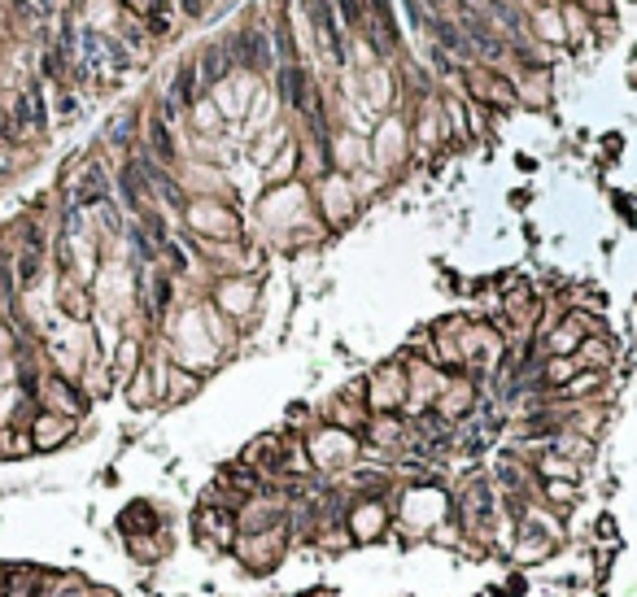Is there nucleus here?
Instances as JSON below:
<instances>
[{"label":"nucleus","instance_id":"nucleus-15","mask_svg":"<svg viewBox=\"0 0 637 597\" xmlns=\"http://www.w3.org/2000/svg\"><path fill=\"white\" fill-rule=\"evenodd\" d=\"M149 397H153V384H149V375L140 371V375L132 379V401H136V405H145Z\"/></svg>","mask_w":637,"mask_h":597},{"label":"nucleus","instance_id":"nucleus-1","mask_svg":"<svg viewBox=\"0 0 637 597\" xmlns=\"http://www.w3.org/2000/svg\"><path fill=\"white\" fill-rule=\"evenodd\" d=\"M310 458H314L318 471H340L358 458V440L345 427H318L310 436Z\"/></svg>","mask_w":637,"mask_h":597},{"label":"nucleus","instance_id":"nucleus-12","mask_svg":"<svg viewBox=\"0 0 637 597\" xmlns=\"http://www.w3.org/2000/svg\"><path fill=\"white\" fill-rule=\"evenodd\" d=\"M149 140H153V149H158V157H162V162H171V157H175V144H171L166 123H149Z\"/></svg>","mask_w":637,"mask_h":597},{"label":"nucleus","instance_id":"nucleus-16","mask_svg":"<svg viewBox=\"0 0 637 597\" xmlns=\"http://www.w3.org/2000/svg\"><path fill=\"white\" fill-rule=\"evenodd\" d=\"M188 88H192V66H184V75L175 79V101H179V105L192 101V92H188Z\"/></svg>","mask_w":637,"mask_h":597},{"label":"nucleus","instance_id":"nucleus-6","mask_svg":"<svg viewBox=\"0 0 637 597\" xmlns=\"http://www.w3.org/2000/svg\"><path fill=\"white\" fill-rule=\"evenodd\" d=\"M471 379H454V384H445V397H436V410L445 414V419H458V414L471 410Z\"/></svg>","mask_w":637,"mask_h":597},{"label":"nucleus","instance_id":"nucleus-13","mask_svg":"<svg viewBox=\"0 0 637 597\" xmlns=\"http://www.w3.org/2000/svg\"><path fill=\"white\" fill-rule=\"evenodd\" d=\"M340 14H345V27L349 31H367V14H362V0H336Z\"/></svg>","mask_w":637,"mask_h":597},{"label":"nucleus","instance_id":"nucleus-7","mask_svg":"<svg viewBox=\"0 0 637 597\" xmlns=\"http://www.w3.org/2000/svg\"><path fill=\"white\" fill-rule=\"evenodd\" d=\"M476 97L485 101V105L511 110V105H515V88H511V83H506L502 75H480V79H476Z\"/></svg>","mask_w":637,"mask_h":597},{"label":"nucleus","instance_id":"nucleus-11","mask_svg":"<svg viewBox=\"0 0 637 597\" xmlns=\"http://www.w3.org/2000/svg\"><path fill=\"white\" fill-rule=\"evenodd\" d=\"M594 388H598V371H585V375H572L559 392H563V397H589Z\"/></svg>","mask_w":637,"mask_h":597},{"label":"nucleus","instance_id":"nucleus-14","mask_svg":"<svg viewBox=\"0 0 637 597\" xmlns=\"http://www.w3.org/2000/svg\"><path fill=\"white\" fill-rule=\"evenodd\" d=\"M192 388H197V379H192V375H179V371H171V388H166L171 397H188Z\"/></svg>","mask_w":637,"mask_h":597},{"label":"nucleus","instance_id":"nucleus-2","mask_svg":"<svg viewBox=\"0 0 637 597\" xmlns=\"http://www.w3.org/2000/svg\"><path fill=\"white\" fill-rule=\"evenodd\" d=\"M388 501L384 497H362V501H353V510H349V519H345V532H349V541H380V536L388 532Z\"/></svg>","mask_w":637,"mask_h":597},{"label":"nucleus","instance_id":"nucleus-8","mask_svg":"<svg viewBox=\"0 0 637 597\" xmlns=\"http://www.w3.org/2000/svg\"><path fill=\"white\" fill-rule=\"evenodd\" d=\"M537 475H541V480H576V475H581V467H576L572 458H559V453H546V458L537 462Z\"/></svg>","mask_w":637,"mask_h":597},{"label":"nucleus","instance_id":"nucleus-9","mask_svg":"<svg viewBox=\"0 0 637 597\" xmlns=\"http://www.w3.org/2000/svg\"><path fill=\"white\" fill-rule=\"evenodd\" d=\"M541 493H546L550 506H572L576 501V480H541Z\"/></svg>","mask_w":637,"mask_h":597},{"label":"nucleus","instance_id":"nucleus-10","mask_svg":"<svg viewBox=\"0 0 637 597\" xmlns=\"http://www.w3.org/2000/svg\"><path fill=\"white\" fill-rule=\"evenodd\" d=\"M576 375V357H550L546 362V384H568V379Z\"/></svg>","mask_w":637,"mask_h":597},{"label":"nucleus","instance_id":"nucleus-18","mask_svg":"<svg viewBox=\"0 0 637 597\" xmlns=\"http://www.w3.org/2000/svg\"><path fill=\"white\" fill-rule=\"evenodd\" d=\"M75 5H79V0H75Z\"/></svg>","mask_w":637,"mask_h":597},{"label":"nucleus","instance_id":"nucleus-3","mask_svg":"<svg viewBox=\"0 0 637 597\" xmlns=\"http://www.w3.org/2000/svg\"><path fill=\"white\" fill-rule=\"evenodd\" d=\"M445 510H450V497L441 488H410L402 497V519L410 528H441Z\"/></svg>","mask_w":637,"mask_h":597},{"label":"nucleus","instance_id":"nucleus-17","mask_svg":"<svg viewBox=\"0 0 637 597\" xmlns=\"http://www.w3.org/2000/svg\"><path fill=\"white\" fill-rule=\"evenodd\" d=\"M179 5H184V14H188V18L201 14V0H179Z\"/></svg>","mask_w":637,"mask_h":597},{"label":"nucleus","instance_id":"nucleus-4","mask_svg":"<svg viewBox=\"0 0 637 597\" xmlns=\"http://www.w3.org/2000/svg\"><path fill=\"white\" fill-rule=\"evenodd\" d=\"M406 375L402 371H380L371 379V392H367V405H371V414H388V410H397V405H406Z\"/></svg>","mask_w":637,"mask_h":597},{"label":"nucleus","instance_id":"nucleus-5","mask_svg":"<svg viewBox=\"0 0 637 597\" xmlns=\"http://www.w3.org/2000/svg\"><path fill=\"white\" fill-rule=\"evenodd\" d=\"M70 427H75V419L53 414V410H40V414H35V423H31L35 449H57V445H66V440H70Z\"/></svg>","mask_w":637,"mask_h":597}]
</instances>
